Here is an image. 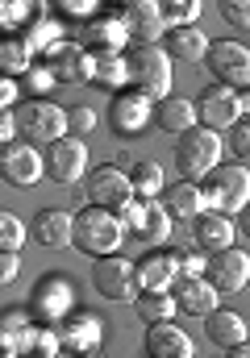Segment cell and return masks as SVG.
<instances>
[{"label": "cell", "instance_id": "6da1fadb", "mask_svg": "<svg viewBox=\"0 0 250 358\" xmlns=\"http://www.w3.org/2000/svg\"><path fill=\"white\" fill-rule=\"evenodd\" d=\"M125 221H121V213H109V208H96V204H88L76 213V246H80L83 255H92V259H109V255H117V246L125 242Z\"/></svg>", "mask_w": 250, "mask_h": 358}, {"label": "cell", "instance_id": "7a4b0ae2", "mask_svg": "<svg viewBox=\"0 0 250 358\" xmlns=\"http://www.w3.org/2000/svg\"><path fill=\"white\" fill-rule=\"evenodd\" d=\"M217 159H221V138L213 129L196 125L183 138H175V167H179V176L188 179V183H204L221 167Z\"/></svg>", "mask_w": 250, "mask_h": 358}, {"label": "cell", "instance_id": "3957f363", "mask_svg": "<svg viewBox=\"0 0 250 358\" xmlns=\"http://www.w3.org/2000/svg\"><path fill=\"white\" fill-rule=\"evenodd\" d=\"M200 196H204V208L234 217V213L250 208V171L242 163H221L200 183Z\"/></svg>", "mask_w": 250, "mask_h": 358}, {"label": "cell", "instance_id": "277c9868", "mask_svg": "<svg viewBox=\"0 0 250 358\" xmlns=\"http://www.w3.org/2000/svg\"><path fill=\"white\" fill-rule=\"evenodd\" d=\"M125 59H130V84L138 92H146L151 100L171 96V55L163 46H134Z\"/></svg>", "mask_w": 250, "mask_h": 358}, {"label": "cell", "instance_id": "5b68a950", "mask_svg": "<svg viewBox=\"0 0 250 358\" xmlns=\"http://www.w3.org/2000/svg\"><path fill=\"white\" fill-rule=\"evenodd\" d=\"M17 125L29 142H42V146H55L59 138L71 134L67 125V113L55 104V100H25L21 113H17Z\"/></svg>", "mask_w": 250, "mask_h": 358}, {"label": "cell", "instance_id": "8992f818", "mask_svg": "<svg viewBox=\"0 0 250 358\" xmlns=\"http://www.w3.org/2000/svg\"><path fill=\"white\" fill-rule=\"evenodd\" d=\"M209 71L217 76L221 88H234V92H246L250 88V50L242 42L225 38V42H213L209 46Z\"/></svg>", "mask_w": 250, "mask_h": 358}, {"label": "cell", "instance_id": "52a82bcc", "mask_svg": "<svg viewBox=\"0 0 250 358\" xmlns=\"http://www.w3.org/2000/svg\"><path fill=\"white\" fill-rule=\"evenodd\" d=\"M88 200L96 204V208H109V213H125L138 196H134V179L130 171H121V167H96L92 176H88Z\"/></svg>", "mask_w": 250, "mask_h": 358}, {"label": "cell", "instance_id": "ba28073f", "mask_svg": "<svg viewBox=\"0 0 250 358\" xmlns=\"http://www.w3.org/2000/svg\"><path fill=\"white\" fill-rule=\"evenodd\" d=\"M125 229L142 242V246H163L171 238V213L163 208V200H134L125 213H121Z\"/></svg>", "mask_w": 250, "mask_h": 358}, {"label": "cell", "instance_id": "9c48e42d", "mask_svg": "<svg viewBox=\"0 0 250 358\" xmlns=\"http://www.w3.org/2000/svg\"><path fill=\"white\" fill-rule=\"evenodd\" d=\"M92 287H96L104 300H138V296H134V292H138V267H134L130 259H117V255L96 259V263H92Z\"/></svg>", "mask_w": 250, "mask_h": 358}, {"label": "cell", "instance_id": "30bf717a", "mask_svg": "<svg viewBox=\"0 0 250 358\" xmlns=\"http://www.w3.org/2000/svg\"><path fill=\"white\" fill-rule=\"evenodd\" d=\"M155 121V100L146 96V92H117L113 96V104H109V125L121 134V138H134V134H142L146 125Z\"/></svg>", "mask_w": 250, "mask_h": 358}, {"label": "cell", "instance_id": "8fae6325", "mask_svg": "<svg viewBox=\"0 0 250 358\" xmlns=\"http://www.w3.org/2000/svg\"><path fill=\"white\" fill-rule=\"evenodd\" d=\"M117 17L125 21L134 46H159V38L167 34V21H163L159 0H134V4H121Z\"/></svg>", "mask_w": 250, "mask_h": 358}, {"label": "cell", "instance_id": "7c38bea8", "mask_svg": "<svg viewBox=\"0 0 250 358\" xmlns=\"http://www.w3.org/2000/svg\"><path fill=\"white\" fill-rule=\"evenodd\" d=\"M42 176H46V155H42L34 142L4 146V159H0V179H4V183H13V187H34Z\"/></svg>", "mask_w": 250, "mask_h": 358}, {"label": "cell", "instance_id": "4fadbf2b", "mask_svg": "<svg viewBox=\"0 0 250 358\" xmlns=\"http://www.w3.org/2000/svg\"><path fill=\"white\" fill-rule=\"evenodd\" d=\"M42 63L55 71L59 84H92V50L83 42H59L42 55Z\"/></svg>", "mask_w": 250, "mask_h": 358}, {"label": "cell", "instance_id": "5bb4252c", "mask_svg": "<svg viewBox=\"0 0 250 358\" xmlns=\"http://www.w3.org/2000/svg\"><path fill=\"white\" fill-rule=\"evenodd\" d=\"M71 304H76V292L67 279H42L34 287V300H29V308L42 325H63L71 317Z\"/></svg>", "mask_w": 250, "mask_h": 358}, {"label": "cell", "instance_id": "9a60e30c", "mask_svg": "<svg viewBox=\"0 0 250 358\" xmlns=\"http://www.w3.org/2000/svg\"><path fill=\"white\" fill-rule=\"evenodd\" d=\"M196 113H200V125L204 129H234L238 121H242V104H238V92L234 88H221V84H213V88H204L200 96V104H196Z\"/></svg>", "mask_w": 250, "mask_h": 358}, {"label": "cell", "instance_id": "2e32d148", "mask_svg": "<svg viewBox=\"0 0 250 358\" xmlns=\"http://www.w3.org/2000/svg\"><path fill=\"white\" fill-rule=\"evenodd\" d=\"M217 296H238L250 283V259L242 250H221V255H209V275Z\"/></svg>", "mask_w": 250, "mask_h": 358}, {"label": "cell", "instance_id": "e0dca14e", "mask_svg": "<svg viewBox=\"0 0 250 358\" xmlns=\"http://www.w3.org/2000/svg\"><path fill=\"white\" fill-rule=\"evenodd\" d=\"M88 171V150H83L80 138H59L55 146H46V179H55V183H76L83 179Z\"/></svg>", "mask_w": 250, "mask_h": 358}, {"label": "cell", "instance_id": "ac0fdd59", "mask_svg": "<svg viewBox=\"0 0 250 358\" xmlns=\"http://www.w3.org/2000/svg\"><path fill=\"white\" fill-rule=\"evenodd\" d=\"M175 304H179V313H188V317H213L217 313V292H213V283L204 279V275H179L175 279Z\"/></svg>", "mask_w": 250, "mask_h": 358}, {"label": "cell", "instance_id": "d6986e66", "mask_svg": "<svg viewBox=\"0 0 250 358\" xmlns=\"http://www.w3.org/2000/svg\"><path fill=\"white\" fill-rule=\"evenodd\" d=\"M100 338H104V321L92 317V313H76V317H67V321L59 325V342H63V350H71V355H92V350L100 346Z\"/></svg>", "mask_w": 250, "mask_h": 358}, {"label": "cell", "instance_id": "ffe728a7", "mask_svg": "<svg viewBox=\"0 0 250 358\" xmlns=\"http://www.w3.org/2000/svg\"><path fill=\"white\" fill-rule=\"evenodd\" d=\"M192 238L204 255H221V250H234V221L225 213H200L192 221Z\"/></svg>", "mask_w": 250, "mask_h": 358}, {"label": "cell", "instance_id": "44dd1931", "mask_svg": "<svg viewBox=\"0 0 250 358\" xmlns=\"http://www.w3.org/2000/svg\"><path fill=\"white\" fill-rule=\"evenodd\" d=\"M34 238L46 246V250H67L76 242V217L63 213V208H42L34 217Z\"/></svg>", "mask_w": 250, "mask_h": 358}, {"label": "cell", "instance_id": "7402d4cb", "mask_svg": "<svg viewBox=\"0 0 250 358\" xmlns=\"http://www.w3.org/2000/svg\"><path fill=\"white\" fill-rule=\"evenodd\" d=\"M196 121H200V113H196L192 100H183V96L155 100V125H159L163 134H171V138H183L188 129H196Z\"/></svg>", "mask_w": 250, "mask_h": 358}, {"label": "cell", "instance_id": "603a6c76", "mask_svg": "<svg viewBox=\"0 0 250 358\" xmlns=\"http://www.w3.org/2000/svg\"><path fill=\"white\" fill-rule=\"evenodd\" d=\"M130 42V29H125V21L121 17H96V21H88L83 25V46L92 50V55H100V50H113V55H121V46Z\"/></svg>", "mask_w": 250, "mask_h": 358}, {"label": "cell", "instance_id": "cb8c5ba5", "mask_svg": "<svg viewBox=\"0 0 250 358\" xmlns=\"http://www.w3.org/2000/svg\"><path fill=\"white\" fill-rule=\"evenodd\" d=\"M179 259L183 255H151L138 263V287L142 292H171L179 279Z\"/></svg>", "mask_w": 250, "mask_h": 358}, {"label": "cell", "instance_id": "d4e9b609", "mask_svg": "<svg viewBox=\"0 0 250 358\" xmlns=\"http://www.w3.org/2000/svg\"><path fill=\"white\" fill-rule=\"evenodd\" d=\"M209 325H204V334H209V342L213 346H221V350H234V346H246V334L250 325L242 321V313H230V308H217L213 317H204Z\"/></svg>", "mask_w": 250, "mask_h": 358}, {"label": "cell", "instance_id": "484cf974", "mask_svg": "<svg viewBox=\"0 0 250 358\" xmlns=\"http://www.w3.org/2000/svg\"><path fill=\"white\" fill-rule=\"evenodd\" d=\"M142 346H146L151 358H192V338L183 329H175L171 321L167 325H151Z\"/></svg>", "mask_w": 250, "mask_h": 358}, {"label": "cell", "instance_id": "4316f807", "mask_svg": "<svg viewBox=\"0 0 250 358\" xmlns=\"http://www.w3.org/2000/svg\"><path fill=\"white\" fill-rule=\"evenodd\" d=\"M163 208L171 213V221H196L204 213V196H200V183H188L179 179L175 187L163 192Z\"/></svg>", "mask_w": 250, "mask_h": 358}, {"label": "cell", "instance_id": "83f0119b", "mask_svg": "<svg viewBox=\"0 0 250 358\" xmlns=\"http://www.w3.org/2000/svg\"><path fill=\"white\" fill-rule=\"evenodd\" d=\"M92 84L109 92H121L130 84V59L125 55H113V50H100L92 55Z\"/></svg>", "mask_w": 250, "mask_h": 358}, {"label": "cell", "instance_id": "f1b7e54d", "mask_svg": "<svg viewBox=\"0 0 250 358\" xmlns=\"http://www.w3.org/2000/svg\"><path fill=\"white\" fill-rule=\"evenodd\" d=\"M209 38L196 29V25H188V29H171V42H167V55L171 59H183V63H204L209 59Z\"/></svg>", "mask_w": 250, "mask_h": 358}, {"label": "cell", "instance_id": "f546056e", "mask_svg": "<svg viewBox=\"0 0 250 358\" xmlns=\"http://www.w3.org/2000/svg\"><path fill=\"white\" fill-rule=\"evenodd\" d=\"M175 296L171 292H142L138 300H134V313H138V321L142 325H167L171 317H175Z\"/></svg>", "mask_w": 250, "mask_h": 358}, {"label": "cell", "instance_id": "4dcf8cb0", "mask_svg": "<svg viewBox=\"0 0 250 358\" xmlns=\"http://www.w3.org/2000/svg\"><path fill=\"white\" fill-rule=\"evenodd\" d=\"M130 179H134V196H138V200H159L167 192L163 167H159L155 159H138V163L130 167Z\"/></svg>", "mask_w": 250, "mask_h": 358}, {"label": "cell", "instance_id": "1f68e13d", "mask_svg": "<svg viewBox=\"0 0 250 358\" xmlns=\"http://www.w3.org/2000/svg\"><path fill=\"white\" fill-rule=\"evenodd\" d=\"M4 350L8 355H29V346H34V338H38V329L29 325V317L25 313H4Z\"/></svg>", "mask_w": 250, "mask_h": 358}, {"label": "cell", "instance_id": "d6a6232c", "mask_svg": "<svg viewBox=\"0 0 250 358\" xmlns=\"http://www.w3.org/2000/svg\"><path fill=\"white\" fill-rule=\"evenodd\" d=\"M0 67H4L8 80L25 76V71L34 67V50L25 46V38H4V42H0Z\"/></svg>", "mask_w": 250, "mask_h": 358}, {"label": "cell", "instance_id": "836d02e7", "mask_svg": "<svg viewBox=\"0 0 250 358\" xmlns=\"http://www.w3.org/2000/svg\"><path fill=\"white\" fill-rule=\"evenodd\" d=\"M21 38H25V46H29L34 55H38V50L46 55V50H55V46L63 42V38H59V21H46V17H42V21H34Z\"/></svg>", "mask_w": 250, "mask_h": 358}, {"label": "cell", "instance_id": "e575fe53", "mask_svg": "<svg viewBox=\"0 0 250 358\" xmlns=\"http://www.w3.org/2000/svg\"><path fill=\"white\" fill-rule=\"evenodd\" d=\"M159 8H163L167 29H188V25L196 21V13H200L196 0H159Z\"/></svg>", "mask_w": 250, "mask_h": 358}, {"label": "cell", "instance_id": "d590c367", "mask_svg": "<svg viewBox=\"0 0 250 358\" xmlns=\"http://www.w3.org/2000/svg\"><path fill=\"white\" fill-rule=\"evenodd\" d=\"M21 242H25V225H21V217H13L4 208L0 213V255H17Z\"/></svg>", "mask_w": 250, "mask_h": 358}, {"label": "cell", "instance_id": "8d00e7d4", "mask_svg": "<svg viewBox=\"0 0 250 358\" xmlns=\"http://www.w3.org/2000/svg\"><path fill=\"white\" fill-rule=\"evenodd\" d=\"M55 84H59V80H55V71H50L46 63H34V67L21 76V92H50Z\"/></svg>", "mask_w": 250, "mask_h": 358}, {"label": "cell", "instance_id": "74e56055", "mask_svg": "<svg viewBox=\"0 0 250 358\" xmlns=\"http://www.w3.org/2000/svg\"><path fill=\"white\" fill-rule=\"evenodd\" d=\"M96 108H88V104H76L71 113H67V125H71V138H83V134H92L96 129Z\"/></svg>", "mask_w": 250, "mask_h": 358}, {"label": "cell", "instance_id": "f35d334b", "mask_svg": "<svg viewBox=\"0 0 250 358\" xmlns=\"http://www.w3.org/2000/svg\"><path fill=\"white\" fill-rule=\"evenodd\" d=\"M230 150L242 159V167L250 163V117H242V121L230 129Z\"/></svg>", "mask_w": 250, "mask_h": 358}, {"label": "cell", "instance_id": "ab89813d", "mask_svg": "<svg viewBox=\"0 0 250 358\" xmlns=\"http://www.w3.org/2000/svg\"><path fill=\"white\" fill-rule=\"evenodd\" d=\"M221 17H225L230 25L250 29V0H225V4H221Z\"/></svg>", "mask_w": 250, "mask_h": 358}, {"label": "cell", "instance_id": "60d3db41", "mask_svg": "<svg viewBox=\"0 0 250 358\" xmlns=\"http://www.w3.org/2000/svg\"><path fill=\"white\" fill-rule=\"evenodd\" d=\"M25 17H29V4H21V0H13V4L4 0V4H0V21H4V25H21Z\"/></svg>", "mask_w": 250, "mask_h": 358}, {"label": "cell", "instance_id": "b9f144b4", "mask_svg": "<svg viewBox=\"0 0 250 358\" xmlns=\"http://www.w3.org/2000/svg\"><path fill=\"white\" fill-rule=\"evenodd\" d=\"M179 275H209V255H183L179 259Z\"/></svg>", "mask_w": 250, "mask_h": 358}, {"label": "cell", "instance_id": "7bdbcfd3", "mask_svg": "<svg viewBox=\"0 0 250 358\" xmlns=\"http://www.w3.org/2000/svg\"><path fill=\"white\" fill-rule=\"evenodd\" d=\"M59 8H63L67 17H96V8H100V4H96V0H63Z\"/></svg>", "mask_w": 250, "mask_h": 358}, {"label": "cell", "instance_id": "ee69618b", "mask_svg": "<svg viewBox=\"0 0 250 358\" xmlns=\"http://www.w3.org/2000/svg\"><path fill=\"white\" fill-rule=\"evenodd\" d=\"M17 271H21V255H0V283L4 287L17 279Z\"/></svg>", "mask_w": 250, "mask_h": 358}, {"label": "cell", "instance_id": "f6af8a7d", "mask_svg": "<svg viewBox=\"0 0 250 358\" xmlns=\"http://www.w3.org/2000/svg\"><path fill=\"white\" fill-rule=\"evenodd\" d=\"M17 129H21V125H17V113H8V108H4V117H0V142H4V146H13V134H17Z\"/></svg>", "mask_w": 250, "mask_h": 358}, {"label": "cell", "instance_id": "bcb514c9", "mask_svg": "<svg viewBox=\"0 0 250 358\" xmlns=\"http://www.w3.org/2000/svg\"><path fill=\"white\" fill-rule=\"evenodd\" d=\"M17 96H21V84H17V80H8V76H4V80H0V104H4V108H8V104H13V100H17Z\"/></svg>", "mask_w": 250, "mask_h": 358}, {"label": "cell", "instance_id": "7dc6e473", "mask_svg": "<svg viewBox=\"0 0 250 358\" xmlns=\"http://www.w3.org/2000/svg\"><path fill=\"white\" fill-rule=\"evenodd\" d=\"M238 104H242V117H250V88L238 92Z\"/></svg>", "mask_w": 250, "mask_h": 358}, {"label": "cell", "instance_id": "c3c4849f", "mask_svg": "<svg viewBox=\"0 0 250 358\" xmlns=\"http://www.w3.org/2000/svg\"><path fill=\"white\" fill-rule=\"evenodd\" d=\"M225 358H250V346H234V350H225Z\"/></svg>", "mask_w": 250, "mask_h": 358}, {"label": "cell", "instance_id": "681fc988", "mask_svg": "<svg viewBox=\"0 0 250 358\" xmlns=\"http://www.w3.org/2000/svg\"><path fill=\"white\" fill-rule=\"evenodd\" d=\"M242 229H246V238H250V208L242 213Z\"/></svg>", "mask_w": 250, "mask_h": 358}, {"label": "cell", "instance_id": "f907efd6", "mask_svg": "<svg viewBox=\"0 0 250 358\" xmlns=\"http://www.w3.org/2000/svg\"><path fill=\"white\" fill-rule=\"evenodd\" d=\"M59 358H80V355H71V350H63V355H59Z\"/></svg>", "mask_w": 250, "mask_h": 358}, {"label": "cell", "instance_id": "816d5d0a", "mask_svg": "<svg viewBox=\"0 0 250 358\" xmlns=\"http://www.w3.org/2000/svg\"><path fill=\"white\" fill-rule=\"evenodd\" d=\"M146 358H151V355H146Z\"/></svg>", "mask_w": 250, "mask_h": 358}]
</instances>
